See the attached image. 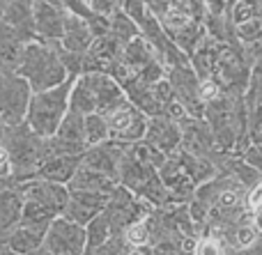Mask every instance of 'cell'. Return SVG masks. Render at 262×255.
<instances>
[{
    "instance_id": "obj_1",
    "label": "cell",
    "mask_w": 262,
    "mask_h": 255,
    "mask_svg": "<svg viewBox=\"0 0 262 255\" xmlns=\"http://www.w3.org/2000/svg\"><path fill=\"white\" fill-rule=\"evenodd\" d=\"M203 120L209 124L219 147L228 154H242L251 145L246 133V95L221 92L205 106Z\"/></svg>"
},
{
    "instance_id": "obj_2",
    "label": "cell",
    "mask_w": 262,
    "mask_h": 255,
    "mask_svg": "<svg viewBox=\"0 0 262 255\" xmlns=\"http://www.w3.org/2000/svg\"><path fill=\"white\" fill-rule=\"evenodd\" d=\"M118 184L124 187L127 191H131L136 198H140V200H145L147 205H152L154 210L175 205L170 193H168V189L163 187L161 177H159V168H154L147 159H143L134 145H129L122 156Z\"/></svg>"
},
{
    "instance_id": "obj_3",
    "label": "cell",
    "mask_w": 262,
    "mask_h": 255,
    "mask_svg": "<svg viewBox=\"0 0 262 255\" xmlns=\"http://www.w3.org/2000/svg\"><path fill=\"white\" fill-rule=\"evenodd\" d=\"M0 145L12 161V177H9L12 184L32 179L37 168L46 161V138H39L35 131H30L28 124L5 129Z\"/></svg>"
},
{
    "instance_id": "obj_4",
    "label": "cell",
    "mask_w": 262,
    "mask_h": 255,
    "mask_svg": "<svg viewBox=\"0 0 262 255\" xmlns=\"http://www.w3.org/2000/svg\"><path fill=\"white\" fill-rule=\"evenodd\" d=\"M16 72L28 81L32 92H44L51 90V87H58L69 78L55 44H49V41L41 39H35L26 46Z\"/></svg>"
},
{
    "instance_id": "obj_5",
    "label": "cell",
    "mask_w": 262,
    "mask_h": 255,
    "mask_svg": "<svg viewBox=\"0 0 262 255\" xmlns=\"http://www.w3.org/2000/svg\"><path fill=\"white\" fill-rule=\"evenodd\" d=\"M78 76H69L62 85L51 87L44 92H32L30 108H28L26 124L30 131H35L39 138H53L60 129L62 120L69 113V95Z\"/></svg>"
},
{
    "instance_id": "obj_6",
    "label": "cell",
    "mask_w": 262,
    "mask_h": 255,
    "mask_svg": "<svg viewBox=\"0 0 262 255\" xmlns=\"http://www.w3.org/2000/svg\"><path fill=\"white\" fill-rule=\"evenodd\" d=\"M32 87L18 72L0 69V122L5 129L26 124Z\"/></svg>"
},
{
    "instance_id": "obj_7",
    "label": "cell",
    "mask_w": 262,
    "mask_h": 255,
    "mask_svg": "<svg viewBox=\"0 0 262 255\" xmlns=\"http://www.w3.org/2000/svg\"><path fill=\"white\" fill-rule=\"evenodd\" d=\"M154 207L147 205L145 200L136 198L131 191H127L124 187H115V191L108 196V205L104 210V216L111 223V233L113 237H122L124 233L131 228L134 223L147 219L152 214Z\"/></svg>"
},
{
    "instance_id": "obj_8",
    "label": "cell",
    "mask_w": 262,
    "mask_h": 255,
    "mask_svg": "<svg viewBox=\"0 0 262 255\" xmlns=\"http://www.w3.org/2000/svg\"><path fill=\"white\" fill-rule=\"evenodd\" d=\"M180 129H182V150L184 152L209 161L214 166H219L228 156V152H223L219 147L212 129L203 118H184L180 122Z\"/></svg>"
},
{
    "instance_id": "obj_9",
    "label": "cell",
    "mask_w": 262,
    "mask_h": 255,
    "mask_svg": "<svg viewBox=\"0 0 262 255\" xmlns=\"http://www.w3.org/2000/svg\"><path fill=\"white\" fill-rule=\"evenodd\" d=\"M166 81L170 83L172 95H175L177 104L186 113V118H203L205 115V101L200 95V78L191 69V64L184 67H172L168 69Z\"/></svg>"
},
{
    "instance_id": "obj_10",
    "label": "cell",
    "mask_w": 262,
    "mask_h": 255,
    "mask_svg": "<svg viewBox=\"0 0 262 255\" xmlns=\"http://www.w3.org/2000/svg\"><path fill=\"white\" fill-rule=\"evenodd\" d=\"M106 122H108L111 141L122 143V145H136V143H140L145 138L149 118L145 113H140L127 99L120 108H115L111 115H106Z\"/></svg>"
},
{
    "instance_id": "obj_11",
    "label": "cell",
    "mask_w": 262,
    "mask_h": 255,
    "mask_svg": "<svg viewBox=\"0 0 262 255\" xmlns=\"http://www.w3.org/2000/svg\"><path fill=\"white\" fill-rule=\"evenodd\" d=\"M44 248L53 255H83L88 248L85 228L67 221L64 216H58L46 230Z\"/></svg>"
},
{
    "instance_id": "obj_12",
    "label": "cell",
    "mask_w": 262,
    "mask_h": 255,
    "mask_svg": "<svg viewBox=\"0 0 262 255\" xmlns=\"http://www.w3.org/2000/svg\"><path fill=\"white\" fill-rule=\"evenodd\" d=\"M14 187H18L26 202H35V205L53 212L55 216H62L64 207L69 202V189L62 187V184H53V182L35 177V179H28V182L14 184Z\"/></svg>"
},
{
    "instance_id": "obj_13",
    "label": "cell",
    "mask_w": 262,
    "mask_h": 255,
    "mask_svg": "<svg viewBox=\"0 0 262 255\" xmlns=\"http://www.w3.org/2000/svg\"><path fill=\"white\" fill-rule=\"evenodd\" d=\"M159 23L163 26L166 35L172 39V44H175L177 49H180L182 53L186 55V58H189V55L193 53L195 49H198L200 41L207 37L203 23L191 21V18L182 16V14L175 12V9H170V12H168Z\"/></svg>"
},
{
    "instance_id": "obj_14",
    "label": "cell",
    "mask_w": 262,
    "mask_h": 255,
    "mask_svg": "<svg viewBox=\"0 0 262 255\" xmlns=\"http://www.w3.org/2000/svg\"><path fill=\"white\" fill-rule=\"evenodd\" d=\"M159 177H161L163 187L168 189L172 202L175 205H189L193 193L198 191V184L191 179V175L186 173V168L182 166L177 152L172 156H168L166 164L159 168Z\"/></svg>"
},
{
    "instance_id": "obj_15",
    "label": "cell",
    "mask_w": 262,
    "mask_h": 255,
    "mask_svg": "<svg viewBox=\"0 0 262 255\" xmlns=\"http://www.w3.org/2000/svg\"><path fill=\"white\" fill-rule=\"evenodd\" d=\"M129 145L115 141H106L101 145L88 147V152L83 154V166L92 170H99L106 177H111L113 182L120 179V166H122V156L127 152Z\"/></svg>"
},
{
    "instance_id": "obj_16",
    "label": "cell",
    "mask_w": 262,
    "mask_h": 255,
    "mask_svg": "<svg viewBox=\"0 0 262 255\" xmlns=\"http://www.w3.org/2000/svg\"><path fill=\"white\" fill-rule=\"evenodd\" d=\"M83 78L88 81V85L92 90L97 113L104 115V118L127 101V95L120 87V83L113 76H108V74H83Z\"/></svg>"
},
{
    "instance_id": "obj_17",
    "label": "cell",
    "mask_w": 262,
    "mask_h": 255,
    "mask_svg": "<svg viewBox=\"0 0 262 255\" xmlns=\"http://www.w3.org/2000/svg\"><path fill=\"white\" fill-rule=\"evenodd\" d=\"M64 18L67 12L58 9L44 0H32V26H35L37 39L55 44L64 35Z\"/></svg>"
},
{
    "instance_id": "obj_18",
    "label": "cell",
    "mask_w": 262,
    "mask_h": 255,
    "mask_svg": "<svg viewBox=\"0 0 262 255\" xmlns=\"http://www.w3.org/2000/svg\"><path fill=\"white\" fill-rule=\"evenodd\" d=\"M108 205V196L104 193H88V191H69V202L64 207L62 216L72 223L85 228L92 219L101 214Z\"/></svg>"
},
{
    "instance_id": "obj_19",
    "label": "cell",
    "mask_w": 262,
    "mask_h": 255,
    "mask_svg": "<svg viewBox=\"0 0 262 255\" xmlns=\"http://www.w3.org/2000/svg\"><path fill=\"white\" fill-rule=\"evenodd\" d=\"M143 141L157 152H161L163 156H172L182 147L180 122H175L170 118H149Z\"/></svg>"
},
{
    "instance_id": "obj_20",
    "label": "cell",
    "mask_w": 262,
    "mask_h": 255,
    "mask_svg": "<svg viewBox=\"0 0 262 255\" xmlns=\"http://www.w3.org/2000/svg\"><path fill=\"white\" fill-rule=\"evenodd\" d=\"M35 39L37 37L16 30V28H12L7 21H3V16H0V69L16 72L18 64H21L26 46Z\"/></svg>"
},
{
    "instance_id": "obj_21",
    "label": "cell",
    "mask_w": 262,
    "mask_h": 255,
    "mask_svg": "<svg viewBox=\"0 0 262 255\" xmlns=\"http://www.w3.org/2000/svg\"><path fill=\"white\" fill-rule=\"evenodd\" d=\"M23 205L26 200H23V193L18 191V187L5 179V184L0 187V239H5L21 223Z\"/></svg>"
},
{
    "instance_id": "obj_22",
    "label": "cell",
    "mask_w": 262,
    "mask_h": 255,
    "mask_svg": "<svg viewBox=\"0 0 262 255\" xmlns=\"http://www.w3.org/2000/svg\"><path fill=\"white\" fill-rule=\"evenodd\" d=\"M92 41H95V32L90 28V21H85L81 16H74V14H67V18H64V35L60 39L62 49H67L69 53L85 55L90 51Z\"/></svg>"
},
{
    "instance_id": "obj_23",
    "label": "cell",
    "mask_w": 262,
    "mask_h": 255,
    "mask_svg": "<svg viewBox=\"0 0 262 255\" xmlns=\"http://www.w3.org/2000/svg\"><path fill=\"white\" fill-rule=\"evenodd\" d=\"M81 164H83V156H51V159H46L44 164L37 168L35 177L67 187V184L72 182V177L76 175V170L81 168Z\"/></svg>"
},
{
    "instance_id": "obj_24",
    "label": "cell",
    "mask_w": 262,
    "mask_h": 255,
    "mask_svg": "<svg viewBox=\"0 0 262 255\" xmlns=\"http://www.w3.org/2000/svg\"><path fill=\"white\" fill-rule=\"evenodd\" d=\"M221 49H223V44H219L216 39H212V37L207 35L198 44V49L189 55V64L200 81H209V78L214 76V69H216V60H219V55H221Z\"/></svg>"
},
{
    "instance_id": "obj_25",
    "label": "cell",
    "mask_w": 262,
    "mask_h": 255,
    "mask_svg": "<svg viewBox=\"0 0 262 255\" xmlns=\"http://www.w3.org/2000/svg\"><path fill=\"white\" fill-rule=\"evenodd\" d=\"M118 182H113L111 177H106L99 170L85 168L81 164V168L76 170V175L72 177V182L67 184L69 191H88V193H104V196H111L115 191Z\"/></svg>"
},
{
    "instance_id": "obj_26",
    "label": "cell",
    "mask_w": 262,
    "mask_h": 255,
    "mask_svg": "<svg viewBox=\"0 0 262 255\" xmlns=\"http://www.w3.org/2000/svg\"><path fill=\"white\" fill-rule=\"evenodd\" d=\"M157 60L159 58H157V53H154V49L143 37H136L134 41H129L127 49H124V55H122V62H124V67H127V72L131 74V78L143 74L145 69L152 62H157Z\"/></svg>"
},
{
    "instance_id": "obj_27",
    "label": "cell",
    "mask_w": 262,
    "mask_h": 255,
    "mask_svg": "<svg viewBox=\"0 0 262 255\" xmlns=\"http://www.w3.org/2000/svg\"><path fill=\"white\" fill-rule=\"evenodd\" d=\"M44 230H35L28 225H16V230L7 235L5 239H0L3 244H7L12 251H16L18 255H30L32 251H37L39 246H44Z\"/></svg>"
},
{
    "instance_id": "obj_28",
    "label": "cell",
    "mask_w": 262,
    "mask_h": 255,
    "mask_svg": "<svg viewBox=\"0 0 262 255\" xmlns=\"http://www.w3.org/2000/svg\"><path fill=\"white\" fill-rule=\"evenodd\" d=\"M0 16H3V21H7L12 28L37 37L35 26H32V0H14L12 5H7V7L0 12Z\"/></svg>"
},
{
    "instance_id": "obj_29",
    "label": "cell",
    "mask_w": 262,
    "mask_h": 255,
    "mask_svg": "<svg viewBox=\"0 0 262 255\" xmlns=\"http://www.w3.org/2000/svg\"><path fill=\"white\" fill-rule=\"evenodd\" d=\"M55 138L64 143H72V145H81V147H88L85 143V118L74 110H69L67 118L62 120L60 129L55 131Z\"/></svg>"
},
{
    "instance_id": "obj_30",
    "label": "cell",
    "mask_w": 262,
    "mask_h": 255,
    "mask_svg": "<svg viewBox=\"0 0 262 255\" xmlns=\"http://www.w3.org/2000/svg\"><path fill=\"white\" fill-rule=\"evenodd\" d=\"M69 110H74V113L83 115V118H88V115L97 113V108H95V97H92L90 85H88V81H85L83 76H78L76 83H74V87H72V95H69Z\"/></svg>"
},
{
    "instance_id": "obj_31",
    "label": "cell",
    "mask_w": 262,
    "mask_h": 255,
    "mask_svg": "<svg viewBox=\"0 0 262 255\" xmlns=\"http://www.w3.org/2000/svg\"><path fill=\"white\" fill-rule=\"evenodd\" d=\"M108 32L113 37H118L120 41H122L124 46L129 44V41H134L136 37H140V28L136 26L134 21L127 16V14L120 9V12H115L113 16L108 18Z\"/></svg>"
},
{
    "instance_id": "obj_32",
    "label": "cell",
    "mask_w": 262,
    "mask_h": 255,
    "mask_svg": "<svg viewBox=\"0 0 262 255\" xmlns=\"http://www.w3.org/2000/svg\"><path fill=\"white\" fill-rule=\"evenodd\" d=\"M85 237H88V248L85 251L101 246V244H106L111 237H113V233H111V223H108V219L104 216V212L85 225Z\"/></svg>"
},
{
    "instance_id": "obj_33",
    "label": "cell",
    "mask_w": 262,
    "mask_h": 255,
    "mask_svg": "<svg viewBox=\"0 0 262 255\" xmlns=\"http://www.w3.org/2000/svg\"><path fill=\"white\" fill-rule=\"evenodd\" d=\"M111 141L108 136V122H106L104 115L99 113H92L85 118V143L88 147H95L101 145V143Z\"/></svg>"
},
{
    "instance_id": "obj_34",
    "label": "cell",
    "mask_w": 262,
    "mask_h": 255,
    "mask_svg": "<svg viewBox=\"0 0 262 255\" xmlns=\"http://www.w3.org/2000/svg\"><path fill=\"white\" fill-rule=\"evenodd\" d=\"M246 133L251 145L262 143V99L246 104Z\"/></svg>"
},
{
    "instance_id": "obj_35",
    "label": "cell",
    "mask_w": 262,
    "mask_h": 255,
    "mask_svg": "<svg viewBox=\"0 0 262 255\" xmlns=\"http://www.w3.org/2000/svg\"><path fill=\"white\" fill-rule=\"evenodd\" d=\"M170 9H175V12H180L182 16L205 26V18H207L205 0H170Z\"/></svg>"
},
{
    "instance_id": "obj_36",
    "label": "cell",
    "mask_w": 262,
    "mask_h": 255,
    "mask_svg": "<svg viewBox=\"0 0 262 255\" xmlns=\"http://www.w3.org/2000/svg\"><path fill=\"white\" fill-rule=\"evenodd\" d=\"M253 18H262V0H235V5H232L235 26L244 21H253Z\"/></svg>"
},
{
    "instance_id": "obj_37",
    "label": "cell",
    "mask_w": 262,
    "mask_h": 255,
    "mask_svg": "<svg viewBox=\"0 0 262 255\" xmlns=\"http://www.w3.org/2000/svg\"><path fill=\"white\" fill-rule=\"evenodd\" d=\"M235 32H237V39H239L242 46L258 44V41H262V18L239 23V26H235Z\"/></svg>"
},
{
    "instance_id": "obj_38",
    "label": "cell",
    "mask_w": 262,
    "mask_h": 255,
    "mask_svg": "<svg viewBox=\"0 0 262 255\" xmlns=\"http://www.w3.org/2000/svg\"><path fill=\"white\" fill-rule=\"evenodd\" d=\"M127 251H129V244L124 242V237H111L106 244L90 248L83 255H127Z\"/></svg>"
},
{
    "instance_id": "obj_39",
    "label": "cell",
    "mask_w": 262,
    "mask_h": 255,
    "mask_svg": "<svg viewBox=\"0 0 262 255\" xmlns=\"http://www.w3.org/2000/svg\"><path fill=\"white\" fill-rule=\"evenodd\" d=\"M67 14H74V16H81L85 21H95L97 14L90 9V3L88 0H60Z\"/></svg>"
},
{
    "instance_id": "obj_40",
    "label": "cell",
    "mask_w": 262,
    "mask_h": 255,
    "mask_svg": "<svg viewBox=\"0 0 262 255\" xmlns=\"http://www.w3.org/2000/svg\"><path fill=\"white\" fill-rule=\"evenodd\" d=\"M239 156L251 166V168L258 170L262 175V143H258V145H249Z\"/></svg>"
},
{
    "instance_id": "obj_41",
    "label": "cell",
    "mask_w": 262,
    "mask_h": 255,
    "mask_svg": "<svg viewBox=\"0 0 262 255\" xmlns=\"http://www.w3.org/2000/svg\"><path fill=\"white\" fill-rule=\"evenodd\" d=\"M145 7L157 21H161L168 12H170V0H145Z\"/></svg>"
},
{
    "instance_id": "obj_42",
    "label": "cell",
    "mask_w": 262,
    "mask_h": 255,
    "mask_svg": "<svg viewBox=\"0 0 262 255\" xmlns=\"http://www.w3.org/2000/svg\"><path fill=\"white\" fill-rule=\"evenodd\" d=\"M258 99H262V72L258 76L251 78V85H249V90H246V104L258 101Z\"/></svg>"
},
{
    "instance_id": "obj_43",
    "label": "cell",
    "mask_w": 262,
    "mask_h": 255,
    "mask_svg": "<svg viewBox=\"0 0 262 255\" xmlns=\"http://www.w3.org/2000/svg\"><path fill=\"white\" fill-rule=\"evenodd\" d=\"M205 7H207V16H221L232 9L226 0H205Z\"/></svg>"
},
{
    "instance_id": "obj_44",
    "label": "cell",
    "mask_w": 262,
    "mask_h": 255,
    "mask_svg": "<svg viewBox=\"0 0 262 255\" xmlns=\"http://www.w3.org/2000/svg\"><path fill=\"white\" fill-rule=\"evenodd\" d=\"M12 177V161H9L5 147L0 145V179H9Z\"/></svg>"
},
{
    "instance_id": "obj_45",
    "label": "cell",
    "mask_w": 262,
    "mask_h": 255,
    "mask_svg": "<svg viewBox=\"0 0 262 255\" xmlns=\"http://www.w3.org/2000/svg\"><path fill=\"white\" fill-rule=\"evenodd\" d=\"M237 255H262V237L253 244V246L244 248V251H237Z\"/></svg>"
},
{
    "instance_id": "obj_46",
    "label": "cell",
    "mask_w": 262,
    "mask_h": 255,
    "mask_svg": "<svg viewBox=\"0 0 262 255\" xmlns=\"http://www.w3.org/2000/svg\"><path fill=\"white\" fill-rule=\"evenodd\" d=\"M0 255H18V253H16V251H12V248H9L7 244L0 242Z\"/></svg>"
},
{
    "instance_id": "obj_47",
    "label": "cell",
    "mask_w": 262,
    "mask_h": 255,
    "mask_svg": "<svg viewBox=\"0 0 262 255\" xmlns=\"http://www.w3.org/2000/svg\"><path fill=\"white\" fill-rule=\"evenodd\" d=\"M255 223H258V230L262 233V205L258 207V212H255Z\"/></svg>"
},
{
    "instance_id": "obj_48",
    "label": "cell",
    "mask_w": 262,
    "mask_h": 255,
    "mask_svg": "<svg viewBox=\"0 0 262 255\" xmlns=\"http://www.w3.org/2000/svg\"><path fill=\"white\" fill-rule=\"evenodd\" d=\"M30 255H53V253H51V251H46L44 246H39V248H37V251H32Z\"/></svg>"
},
{
    "instance_id": "obj_49",
    "label": "cell",
    "mask_w": 262,
    "mask_h": 255,
    "mask_svg": "<svg viewBox=\"0 0 262 255\" xmlns=\"http://www.w3.org/2000/svg\"><path fill=\"white\" fill-rule=\"evenodd\" d=\"M12 3H14V0H0V12H3L7 5H12Z\"/></svg>"
},
{
    "instance_id": "obj_50",
    "label": "cell",
    "mask_w": 262,
    "mask_h": 255,
    "mask_svg": "<svg viewBox=\"0 0 262 255\" xmlns=\"http://www.w3.org/2000/svg\"><path fill=\"white\" fill-rule=\"evenodd\" d=\"M3 133H5V124L0 122V141H3Z\"/></svg>"
},
{
    "instance_id": "obj_51",
    "label": "cell",
    "mask_w": 262,
    "mask_h": 255,
    "mask_svg": "<svg viewBox=\"0 0 262 255\" xmlns=\"http://www.w3.org/2000/svg\"><path fill=\"white\" fill-rule=\"evenodd\" d=\"M226 3H228V5H230V7H232V5H235V0H226Z\"/></svg>"
},
{
    "instance_id": "obj_52",
    "label": "cell",
    "mask_w": 262,
    "mask_h": 255,
    "mask_svg": "<svg viewBox=\"0 0 262 255\" xmlns=\"http://www.w3.org/2000/svg\"><path fill=\"white\" fill-rule=\"evenodd\" d=\"M3 184H5V179H0V187H3Z\"/></svg>"
},
{
    "instance_id": "obj_53",
    "label": "cell",
    "mask_w": 262,
    "mask_h": 255,
    "mask_svg": "<svg viewBox=\"0 0 262 255\" xmlns=\"http://www.w3.org/2000/svg\"><path fill=\"white\" fill-rule=\"evenodd\" d=\"M88 3H90V0H88Z\"/></svg>"
},
{
    "instance_id": "obj_54",
    "label": "cell",
    "mask_w": 262,
    "mask_h": 255,
    "mask_svg": "<svg viewBox=\"0 0 262 255\" xmlns=\"http://www.w3.org/2000/svg\"><path fill=\"white\" fill-rule=\"evenodd\" d=\"M191 255H193V253H191Z\"/></svg>"
}]
</instances>
